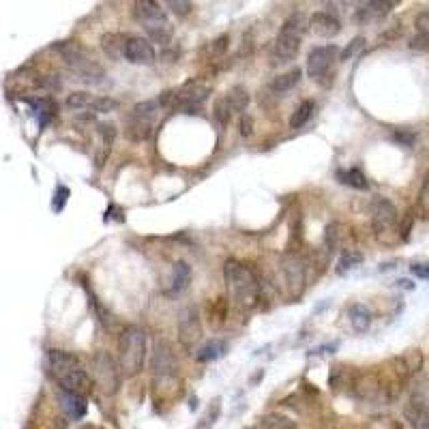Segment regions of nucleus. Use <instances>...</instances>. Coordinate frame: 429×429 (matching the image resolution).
I'll return each instance as SVG.
<instances>
[{
  "label": "nucleus",
  "mask_w": 429,
  "mask_h": 429,
  "mask_svg": "<svg viewBox=\"0 0 429 429\" xmlns=\"http://www.w3.org/2000/svg\"><path fill=\"white\" fill-rule=\"evenodd\" d=\"M414 26H416V32H421V34L429 37V11H425V13L416 15Z\"/></svg>",
  "instance_id": "nucleus-43"
},
{
  "label": "nucleus",
  "mask_w": 429,
  "mask_h": 429,
  "mask_svg": "<svg viewBox=\"0 0 429 429\" xmlns=\"http://www.w3.org/2000/svg\"><path fill=\"white\" fill-rule=\"evenodd\" d=\"M60 404H63V410L67 412V416H71V418H82L86 414V397L84 395L60 391Z\"/></svg>",
  "instance_id": "nucleus-20"
},
{
  "label": "nucleus",
  "mask_w": 429,
  "mask_h": 429,
  "mask_svg": "<svg viewBox=\"0 0 429 429\" xmlns=\"http://www.w3.org/2000/svg\"><path fill=\"white\" fill-rule=\"evenodd\" d=\"M228 43H230V37H228V34L217 37V39H214L210 46H208V54H210V56H222V54L228 50Z\"/></svg>",
  "instance_id": "nucleus-37"
},
{
  "label": "nucleus",
  "mask_w": 429,
  "mask_h": 429,
  "mask_svg": "<svg viewBox=\"0 0 429 429\" xmlns=\"http://www.w3.org/2000/svg\"><path fill=\"white\" fill-rule=\"evenodd\" d=\"M134 18L138 20V24L144 26V30L148 32V37L155 43H161V46H167L172 39V28L165 11L161 9V5L153 3V0H140V3L134 5Z\"/></svg>",
  "instance_id": "nucleus-4"
},
{
  "label": "nucleus",
  "mask_w": 429,
  "mask_h": 429,
  "mask_svg": "<svg viewBox=\"0 0 429 429\" xmlns=\"http://www.w3.org/2000/svg\"><path fill=\"white\" fill-rule=\"evenodd\" d=\"M262 427L264 429H298L292 418H288L286 414H279V412L267 414L262 418Z\"/></svg>",
  "instance_id": "nucleus-30"
},
{
  "label": "nucleus",
  "mask_w": 429,
  "mask_h": 429,
  "mask_svg": "<svg viewBox=\"0 0 429 429\" xmlns=\"http://www.w3.org/2000/svg\"><path fill=\"white\" fill-rule=\"evenodd\" d=\"M146 363V333L140 326H124L118 337V365L120 373L134 378Z\"/></svg>",
  "instance_id": "nucleus-2"
},
{
  "label": "nucleus",
  "mask_w": 429,
  "mask_h": 429,
  "mask_svg": "<svg viewBox=\"0 0 429 429\" xmlns=\"http://www.w3.org/2000/svg\"><path fill=\"white\" fill-rule=\"evenodd\" d=\"M309 28L318 34V37H324V39H331V37H337L339 30H341V22L326 13V11H318L309 18Z\"/></svg>",
  "instance_id": "nucleus-16"
},
{
  "label": "nucleus",
  "mask_w": 429,
  "mask_h": 429,
  "mask_svg": "<svg viewBox=\"0 0 429 429\" xmlns=\"http://www.w3.org/2000/svg\"><path fill=\"white\" fill-rule=\"evenodd\" d=\"M314 110H316V103H314L312 99H305L303 103H300V105L294 110V114L290 116V127H292V129H300V127H303V124L312 118Z\"/></svg>",
  "instance_id": "nucleus-27"
},
{
  "label": "nucleus",
  "mask_w": 429,
  "mask_h": 429,
  "mask_svg": "<svg viewBox=\"0 0 429 429\" xmlns=\"http://www.w3.org/2000/svg\"><path fill=\"white\" fill-rule=\"evenodd\" d=\"M101 46H103V52L110 58H118L124 52V39L118 37V34H103L101 37Z\"/></svg>",
  "instance_id": "nucleus-29"
},
{
  "label": "nucleus",
  "mask_w": 429,
  "mask_h": 429,
  "mask_svg": "<svg viewBox=\"0 0 429 429\" xmlns=\"http://www.w3.org/2000/svg\"><path fill=\"white\" fill-rule=\"evenodd\" d=\"M56 382L60 384V391H67V393H75V395H84L91 391V376L86 373L84 365L82 367H75L63 376L56 378Z\"/></svg>",
  "instance_id": "nucleus-14"
},
{
  "label": "nucleus",
  "mask_w": 429,
  "mask_h": 429,
  "mask_svg": "<svg viewBox=\"0 0 429 429\" xmlns=\"http://www.w3.org/2000/svg\"><path fill=\"white\" fill-rule=\"evenodd\" d=\"M48 367H50L52 376L58 378V376H63V373L75 369V367H82V361H79L75 354H71V352H65V350H50V352H48Z\"/></svg>",
  "instance_id": "nucleus-17"
},
{
  "label": "nucleus",
  "mask_w": 429,
  "mask_h": 429,
  "mask_svg": "<svg viewBox=\"0 0 429 429\" xmlns=\"http://www.w3.org/2000/svg\"><path fill=\"white\" fill-rule=\"evenodd\" d=\"M365 46V39L363 37H357V39H352V43H350V46L346 48V50H343L341 52V56H339V63H343V60H350L361 48Z\"/></svg>",
  "instance_id": "nucleus-39"
},
{
  "label": "nucleus",
  "mask_w": 429,
  "mask_h": 429,
  "mask_svg": "<svg viewBox=\"0 0 429 429\" xmlns=\"http://www.w3.org/2000/svg\"><path fill=\"white\" fill-rule=\"evenodd\" d=\"M200 339H202L200 312L196 305H187L179 314V341H181V346L191 350Z\"/></svg>",
  "instance_id": "nucleus-10"
},
{
  "label": "nucleus",
  "mask_w": 429,
  "mask_h": 429,
  "mask_svg": "<svg viewBox=\"0 0 429 429\" xmlns=\"http://www.w3.org/2000/svg\"><path fill=\"white\" fill-rule=\"evenodd\" d=\"M339 348V341H333V343H326V346H320V348H316V350H312L309 354H333L335 350Z\"/></svg>",
  "instance_id": "nucleus-46"
},
{
  "label": "nucleus",
  "mask_w": 429,
  "mask_h": 429,
  "mask_svg": "<svg viewBox=\"0 0 429 429\" xmlns=\"http://www.w3.org/2000/svg\"><path fill=\"white\" fill-rule=\"evenodd\" d=\"M120 365L118 361L105 352V350H99L95 357H93V380H95V386H99V391L103 395H114L118 393L120 389Z\"/></svg>",
  "instance_id": "nucleus-5"
},
{
  "label": "nucleus",
  "mask_w": 429,
  "mask_h": 429,
  "mask_svg": "<svg viewBox=\"0 0 429 429\" xmlns=\"http://www.w3.org/2000/svg\"><path fill=\"white\" fill-rule=\"evenodd\" d=\"M97 132L101 136V146H103V153L105 157L110 155V148L114 144V138H116V127L112 122H99L97 124Z\"/></svg>",
  "instance_id": "nucleus-33"
},
{
  "label": "nucleus",
  "mask_w": 429,
  "mask_h": 429,
  "mask_svg": "<svg viewBox=\"0 0 429 429\" xmlns=\"http://www.w3.org/2000/svg\"><path fill=\"white\" fill-rule=\"evenodd\" d=\"M339 179H341L343 185H348V187H352V189H359V191H363V189L369 187L367 177L363 174L359 167H352V169H348V172H339Z\"/></svg>",
  "instance_id": "nucleus-28"
},
{
  "label": "nucleus",
  "mask_w": 429,
  "mask_h": 429,
  "mask_svg": "<svg viewBox=\"0 0 429 429\" xmlns=\"http://www.w3.org/2000/svg\"><path fill=\"white\" fill-rule=\"evenodd\" d=\"M397 222H399V214H397L395 204L386 198H376L371 204V226H373L376 234L382 238L384 234L399 230Z\"/></svg>",
  "instance_id": "nucleus-7"
},
{
  "label": "nucleus",
  "mask_w": 429,
  "mask_h": 429,
  "mask_svg": "<svg viewBox=\"0 0 429 429\" xmlns=\"http://www.w3.org/2000/svg\"><path fill=\"white\" fill-rule=\"evenodd\" d=\"M84 429H95V427H84Z\"/></svg>",
  "instance_id": "nucleus-49"
},
{
  "label": "nucleus",
  "mask_w": 429,
  "mask_h": 429,
  "mask_svg": "<svg viewBox=\"0 0 429 429\" xmlns=\"http://www.w3.org/2000/svg\"><path fill=\"white\" fill-rule=\"evenodd\" d=\"M122 56L132 65H153L155 63V48H153V43L148 39L132 34V37L124 39Z\"/></svg>",
  "instance_id": "nucleus-12"
},
{
  "label": "nucleus",
  "mask_w": 429,
  "mask_h": 429,
  "mask_svg": "<svg viewBox=\"0 0 429 429\" xmlns=\"http://www.w3.org/2000/svg\"><path fill=\"white\" fill-rule=\"evenodd\" d=\"M210 95V89L200 82H187L183 89H179L172 97V108L174 110H181L185 114H191L193 110H200L202 103L208 99Z\"/></svg>",
  "instance_id": "nucleus-8"
},
{
  "label": "nucleus",
  "mask_w": 429,
  "mask_h": 429,
  "mask_svg": "<svg viewBox=\"0 0 429 429\" xmlns=\"http://www.w3.org/2000/svg\"><path fill=\"white\" fill-rule=\"evenodd\" d=\"M397 286H399V288H406V290H412V288H414V286H412V281H408V279H399V281H397Z\"/></svg>",
  "instance_id": "nucleus-47"
},
{
  "label": "nucleus",
  "mask_w": 429,
  "mask_h": 429,
  "mask_svg": "<svg viewBox=\"0 0 429 429\" xmlns=\"http://www.w3.org/2000/svg\"><path fill=\"white\" fill-rule=\"evenodd\" d=\"M224 279L241 307H245V309L257 307L260 296H262V288L249 267H245L238 260H228L224 264Z\"/></svg>",
  "instance_id": "nucleus-1"
},
{
  "label": "nucleus",
  "mask_w": 429,
  "mask_h": 429,
  "mask_svg": "<svg viewBox=\"0 0 429 429\" xmlns=\"http://www.w3.org/2000/svg\"><path fill=\"white\" fill-rule=\"evenodd\" d=\"M219 414H222V399L217 397V399H212V404H210L208 412L204 414V418L198 423V427H196V429H212V427H214V423H217V418H219Z\"/></svg>",
  "instance_id": "nucleus-32"
},
{
  "label": "nucleus",
  "mask_w": 429,
  "mask_h": 429,
  "mask_svg": "<svg viewBox=\"0 0 429 429\" xmlns=\"http://www.w3.org/2000/svg\"><path fill=\"white\" fill-rule=\"evenodd\" d=\"M118 108V101L112 99V97H95L91 110L97 112V114H105V112H114Z\"/></svg>",
  "instance_id": "nucleus-35"
},
{
  "label": "nucleus",
  "mask_w": 429,
  "mask_h": 429,
  "mask_svg": "<svg viewBox=\"0 0 429 429\" xmlns=\"http://www.w3.org/2000/svg\"><path fill=\"white\" fill-rule=\"evenodd\" d=\"M95 97L89 95V93H71L67 97V108L69 110H91Z\"/></svg>",
  "instance_id": "nucleus-34"
},
{
  "label": "nucleus",
  "mask_w": 429,
  "mask_h": 429,
  "mask_svg": "<svg viewBox=\"0 0 429 429\" xmlns=\"http://www.w3.org/2000/svg\"><path fill=\"white\" fill-rule=\"evenodd\" d=\"M281 273L286 277V286L292 298H298L305 290V279H307V264L303 255L296 251H286L281 255Z\"/></svg>",
  "instance_id": "nucleus-6"
},
{
  "label": "nucleus",
  "mask_w": 429,
  "mask_h": 429,
  "mask_svg": "<svg viewBox=\"0 0 429 429\" xmlns=\"http://www.w3.org/2000/svg\"><path fill=\"white\" fill-rule=\"evenodd\" d=\"M189 408H191V410H196V408H198V399H191V404H189Z\"/></svg>",
  "instance_id": "nucleus-48"
},
{
  "label": "nucleus",
  "mask_w": 429,
  "mask_h": 429,
  "mask_svg": "<svg viewBox=\"0 0 429 429\" xmlns=\"http://www.w3.org/2000/svg\"><path fill=\"white\" fill-rule=\"evenodd\" d=\"M395 7V3H389V0H369V3L361 5V9H357L354 20L359 24H367L373 20H382L384 15H389V11Z\"/></svg>",
  "instance_id": "nucleus-15"
},
{
  "label": "nucleus",
  "mask_w": 429,
  "mask_h": 429,
  "mask_svg": "<svg viewBox=\"0 0 429 429\" xmlns=\"http://www.w3.org/2000/svg\"><path fill=\"white\" fill-rule=\"evenodd\" d=\"M251 134H253V118L249 114H243V118H241V136L249 138Z\"/></svg>",
  "instance_id": "nucleus-45"
},
{
  "label": "nucleus",
  "mask_w": 429,
  "mask_h": 429,
  "mask_svg": "<svg viewBox=\"0 0 429 429\" xmlns=\"http://www.w3.org/2000/svg\"><path fill=\"white\" fill-rule=\"evenodd\" d=\"M167 7L172 9V13H174L177 18H185V15H189L191 9H193V5L187 3V0H169Z\"/></svg>",
  "instance_id": "nucleus-36"
},
{
  "label": "nucleus",
  "mask_w": 429,
  "mask_h": 429,
  "mask_svg": "<svg viewBox=\"0 0 429 429\" xmlns=\"http://www.w3.org/2000/svg\"><path fill=\"white\" fill-rule=\"evenodd\" d=\"M337 52L339 50L335 46H318V48H314L309 52V56H307V73H309V77L320 82L322 86H326L324 77H328L331 67L339 60Z\"/></svg>",
  "instance_id": "nucleus-9"
},
{
  "label": "nucleus",
  "mask_w": 429,
  "mask_h": 429,
  "mask_svg": "<svg viewBox=\"0 0 429 429\" xmlns=\"http://www.w3.org/2000/svg\"><path fill=\"white\" fill-rule=\"evenodd\" d=\"M298 82H300V69L294 67V69H290L288 73H281V75H277V77L271 82V91H273L275 95H283V93L292 91Z\"/></svg>",
  "instance_id": "nucleus-22"
},
{
  "label": "nucleus",
  "mask_w": 429,
  "mask_h": 429,
  "mask_svg": "<svg viewBox=\"0 0 429 429\" xmlns=\"http://www.w3.org/2000/svg\"><path fill=\"white\" fill-rule=\"evenodd\" d=\"M361 262H363V253H359L354 249H346L341 253L335 271H337V275H346V273L354 271L357 267H361Z\"/></svg>",
  "instance_id": "nucleus-26"
},
{
  "label": "nucleus",
  "mask_w": 429,
  "mask_h": 429,
  "mask_svg": "<svg viewBox=\"0 0 429 429\" xmlns=\"http://www.w3.org/2000/svg\"><path fill=\"white\" fill-rule=\"evenodd\" d=\"M404 416L412 429H429V399L423 393H414L404 408Z\"/></svg>",
  "instance_id": "nucleus-13"
},
{
  "label": "nucleus",
  "mask_w": 429,
  "mask_h": 429,
  "mask_svg": "<svg viewBox=\"0 0 429 429\" xmlns=\"http://www.w3.org/2000/svg\"><path fill=\"white\" fill-rule=\"evenodd\" d=\"M153 122H144V120H136V118H127V138L134 142H144L151 138L153 134Z\"/></svg>",
  "instance_id": "nucleus-23"
},
{
  "label": "nucleus",
  "mask_w": 429,
  "mask_h": 429,
  "mask_svg": "<svg viewBox=\"0 0 429 429\" xmlns=\"http://www.w3.org/2000/svg\"><path fill=\"white\" fill-rule=\"evenodd\" d=\"M226 352H228V343L224 339H210L198 350L196 361L198 363H212V361H219Z\"/></svg>",
  "instance_id": "nucleus-19"
},
{
  "label": "nucleus",
  "mask_w": 429,
  "mask_h": 429,
  "mask_svg": "<svg viewBox=\"0 0 429 429\" xmlns=\"http://www.w3.org/2000/svg\"><path fill=\"white\" fill-rule=\"evenodd\" d=\"M348 318H350V324L357 333H367L369 326H371V312L365 307V305H350L348 307Z\"/></svg>",
  "instance_id": "nucleus-21"
},
{
  "label": "nucleus",
  "mask_w": 429,
  "mask_h": 429,
  "mask_svg": "<svg viewBox=\"0 0 429 429\" xmlns=\"http://www.w3.org/2000/svg\"><path fill=\"white\" fill-rule=\"evenodd\" d=\"M418 204L425 212H429V172L425 174L423 187H421V196H418Z\"/></svg>",
  "instance_id": "nucleus-42"
},
{
  "label": "nucleus",
  "mask_w": 429,
  "mask_h": 429,
  "mask_svg": "<svg viewBox=\"0 0 429 429\" xmlns=\"http://www.w3.org/2000/svg\"><path fill=\"white\" fill-rule=\"evenodd\" d=\"M410 48L416 50V52H429V37L416 32V34L410 39Z\"/></svg>",
  "instance_id": "nucleus-41"
},
{
  "label": "nucleus",
  "mask_w": 429,
  "mask_h": 429,
  "mask_svg": "<svg viewBox=\"0 0 429 429\" xmlns=\"http://www.w3.org/2000/svg\"><path fill=\"white\" fill-rule=\"evenodd\" d=\"M179 371V361L172 352V346L167 341H157L155 343V352H153V373L155 380H172Z\"/></svg>",
  "instance_id": "nucleus-11"
},
{
  "label": "nucleus",
  "mask_w": 429,
  "mask_h": 429,
  "mask_svg": "<svg viewBox=\"0 0 429 429\" xmlns=\"http://www.w3.org/2000/svg\"><path fill=\"white\" fill-rule=\"evenodd\" d=\"M214 118H217V122L222 124V127H228L230 124V120H232V116H234V112H232V108L228 105V99H226V95L224 97H219L217 101H214Z\"/></svg>",
  "instance_id": "nucleus-31"
},
{
  "label": "nucleus",
  "mask_w": 429,
  "mask_h": 429,
  "mask_svg": "<svg viewBox=\"0 0 429 429\" xmlns=\"http://www.w3.org/2000/svg\"><path fill=\"white\" fill-rule=\"evenodd\" d=\"M343 238H346V228H343L341 224L333 222V224L326 226V230H324V245H326L328 253H335L337 249H341Z\"/></svg>",
  "instance_id": "nucleus-24"
},
{
  "label": "nucleus",
  "mask_w": 429,
  "mask_h": 429,
  "mask_svg": "<svg viewBox=\"0 0 429 429\" xmlns=\"http://www.w3.org/2000/svg\"><path fill=\"white\" fill-rule=\"evenodd\" d=\"M226 99L234 114H245V110L249 105V93L245 86H234V89H230V93H226Z\"/></svg>",
  "instance_id": "nucleus-25"
},
{
  "label": "nucleus",
  "mask_w": 429,
  "mask_h": 429,
  "mask_svg": "<svg viewBox=\"0 0 429 429\" xmlns=\"http://www.w3.org/2000/svg\"><path fill=\"white\" fill-rule=\"evenodd\" d=\"M189 281H191V267L187 262H177L174 269H172L167 296H174V294H181L183 290H187Z\"/></svg>",
  "instance_id": "nucleus-18"
},
{
  "label": "nucleus",
  "mask_w": 429,
  "mask_h": 429,
  "mask_svg": "<svg viewBox=\"0 0 429 429\" xmlns=\"http://www.w3.org/2000/svg\"><path fill=\"white\" fill-rule=\"evenodd\" d=\"M393 140L402 146H412L416 142V134L410 132V129H397V132L393 134Z\"/></svg>",
  "instance_id": "nucleus-40"
},
{
  "label": "nucleus",
  "mask_w": 429,
  "mask_h": 429,
  "mask_svg": "<svg viewBox=\"0 0 429 429\" xmlns=\"http://www.w3.org/2000/svg\"><path fill=\"white\" fill-rule=\"evenodd\" d=\"M67 200H69V189L65 187V185H58L56 187V191H54V200H52V208L56 210V212H60L63 208H65V204H67Z\"/></svg>",
  "instance_id": "nucleus-38"
},
{
  "label": "nucleus",
  "mask_w": 429,
  "mask_h": 429,
  "mask_svg": "<svg viewBox=\"0 0 429 429\" xmlns=\"http://www.w3.org/2000/svg\"><path fill=\"white\" fill-rule=\"evenodd\" d=\"M412 275L418 277V279H429V262H414L410 267Z\"/></svg>",
  "instance_id": "nucleus-44"
},
{
  "label": "nucleus",
  "mask_w": 429,
  "mask_h": 429,
  "mask_svg": "<svg viewBox=\"0 0 429 429\" xmlns=\"http://www.w3.org/2000/svg\"><path fill=\"white\" fill-rule=\"evenodd\" d=\"M307 30V22L300 13H292L283 24L281 30L273 43V52H271V63L273 65H288L298 56L300 43H303Z\"/></svg>",
  "instance_id": "nucleus-3"
}]
</instances>
